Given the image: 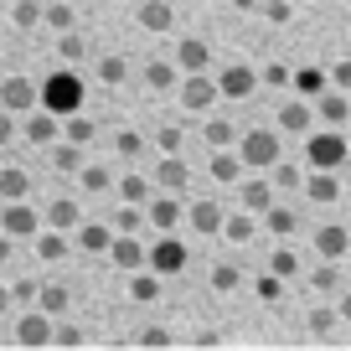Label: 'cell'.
<instances>
[{"label":"cell","mask_w":351,"mask_h":351,"mask_svg":"<svg viewBox=\"0 0 351 351\" xmlns=\"http://www.w3.org/2000/svg\"><path fill=\"white\" fill-rule=\"evenodd\" d=\"M346 155H351V140H346V130H336V124L305 134V160L315 165V171H341Z\"/></svg>","instance_id":"1"},{"label":"cell","mask_w":351,"mask_h":351,"mask_svg":"<svg viewBox=\"0 0 351 351\" xmlns=\"http://www.w3.org/2000/svg\"><path fill=\"white\" fill-rule=\"evenodd\" d=\"M238 155L248 171H274L279 160V130H243L238 134Z\"/></svg>","instance_id":"2"},{"label":"cell","mask_w":351,"mask_h":351,"mask_svg":"<svg viewBox=\"0 0 351 351\" xmlns=\"http://www.w3.org/2000/svg\"><path fill=\"white\" fill-rule=\"evenodd\" d=\"M176 88H181V109H186V114H207L212 104L222 99L217 77H207V73H181V83H176Z\"/></svg>","instance_id":"3"},{"label":"cell","mask_w":351,"mask_h":351,"mask_svg":"<svg viewBox=\"0 0 351 351\" xmlns=\"http://www.w3.org/2000/svg\"><path fill=\"white\" fill-rule=\"evenodd\" d=\"M186 243L181 238H171V232H160V238H155V248L145 253V263H150L155 274H181V269H186Z\"/></svg>","instance_id":"4"},{"label":"cell","mask_w":351,"mask_h":351,"mask_svg":"<svg viewBox=\"0 0 351 351\" xmlns=\"http://www.w3.org/2000/svg\"><path fill=\"white\" fill-rule=\"evenodd\" d=\"M217 93L222 99H253L258 93V67H248V62H232V67H222L217 73Z\"/></svg>","instance_id":"5"},{"label":"cell","mask_w":351,"mask_h":351,"mask_svg":"<svg viewBox=\"0 0 351 351\" xmlns=\"http://www.w3.org/2000/svg\"><path fill=\"white\" fill-rule=\"evenodd\" d=\"M315 130V104L310 99H289V104H279V134H310Z\"/></svg>","instance_id":"6"},{"label":"cell","mask_w":351,"mask_h":351,"mask_svg":"<svg viewBox=\"0 0 351 351\" xmlns=\"http://www.w3.org/2000/svg\"><path fill=\"white\" fill-rule=\"evenodd\" d=\"M145 217L155 222V232H171L176 222L186 217V207H181V191H160V197H155L150 207H145Z\"/></svg>","instance_id":"7"},{"label":"cell","mask_w":351,"mask_h":351,"mask_svg":"<svg viewBox=\"0 0 351 351\" xmlns=\"http://www.w3.org/2000/svg\"><path fill=\"white\" fill-rule=\"evenodd\" d=\"M315 253H320V258H346V253H351V228H341V222H320V228H315Z\"/></svg>","instance_id":"8"},{"label":"cell","mask_w":351,"mask_h":351,"mask_svg":"<svg viewBox=\"0 0 351 351\" xmlns=\"http://www.w3.org/2000/svg\"><path fill=\"white\" fill-rule=\"evenodd\" d=\"M315 124H336V130H341V124H351V99L341 93V88H336V93L326 88V93L315 99Z\"/></svg>","instance_id":"9"},{"label":"cell","mask_w":351,"mask_h":351,"mask_svg":"<svg viewBox=\"0 0 351 351\" xmlns=\"http://www.w3.org/2000/svg\"><path fill=\"white\" fill-rule=\"evenodd\" d=\"M310 289H315V295H341V289H346V269H341V258H320L315 269H310Z\"/></svg>","instance_id":"10"},{"label":"cell","mask_w":351,"mask_h":351,"mask_svg":"<svg viewBox=\"0 0 351 351\" xmlns=\"http://www.w3.org/2000/svg\"><path fill=\"white\" fill-rule=\"evenodd\" d=\"M243 171H248V165H243L238 145H232V150H212V165H207L212 181H222V186H238V176H243Z\"/></svg>","instance_id":"11"},{"label":"cell","mask_w":351,"mask_h":351,"mask_svg":"<svg viewBox=\"0 0 351 351\" xmlns=\"http://www.w3.org/2000/svg\"><path fill=\"white\" fill-rule=\"evenodd\" d=\"M305 191L315 207H330V202H341V181H336V171H315V176H305Z\"/></svg>","instance_id":"12"},{"label":"cell","mask_w":351,"mask_h":351,"mask_svg":"<svg viewBox=\"0 0 351 351\" xmlns=\"http://www.w3.org/2000/svg\"><path fill=\"white\" fill-rule=\"evenodd\" d=\"M238 207H248V212H269V207H274V181H263V176L243 181V186H238Z\"/></svg>","instance_id":"13"},{"label":"cell","mask_w":351,"mask_h":351,"mask_svg":"<svg viewBox=\"0 0 351 351\" xmlns=\"http://www.w3.org/2000/svg\"><path fill=\"white\" fill-rule=\"evenodd\" d=\"M207 62H212V47L207 42H197V36L176 42V67H181V73H207Z\"/></svg>","instance_id":"14"},{"label":"cell","mask_w":351,"mask_h":351,"mask_svg":"<svg viewBox=\"0 0 351 351\" xmlns=\"http://www.w3.org/2000/svg\"><path fill=\"white\" fill-rule=\"evenodd\" d=\"M77 99H83V83H77L73 73H57L52 83H47V104H52V109H77Z\"/></svg>","instance_id":"15"},{"label":"cell","mask_w":351,"mask_h":351,"mask_svg":"<svg viewBox=\"0 0 351 351\" xmlns=\"http://www.w3.org/2000/svg\"><path fill=\"white\" fill-rule=\"evenodd\" d=\"M258 228H263V222L253 217L248 207H243V212H228V217H222V238H228V243H253V238H258Z\"/></svg>","instance_id":"16"},{"label":"cell","mask_w":351,"mask_h":351,"mask_svg":"<svg viewBox=\"0 0 351 351\" xmlns=\"http://www.w3.org/2000/svg\"><path fill=\"white\" fill-rule=\"evenodd\" d=\"M155 181H160V191H186L191 171L181 155H160V165H155Z\"/></svg>","instance_id":"17"},{"label":"cell","mask_w":351,"mask_h":351,"mask_svg":"<svg viewBox=\"0 0 351 351\" xmlns=\"http://www.w3.org/2000/svg\"><path fill=\"white\" fill-rule=\"evenodd\" d=\"M186 217H191V228H197L202 238H212V232H222V217H228V212H222L217 202H197V207H186Z\"/></svg>","instance_id":"18"},{"label":"cell","mask_w":351,"mask_h":351,"mask_svg":"<svg viewBox=\"0 0 351 351\" xmlns=\"http://www.w3.org/2000/svg\"><path fill=\"white\" fill-rule=\"evenodd\" d=\"M109 253H114L119 269H130V274H134V269H145V248L134 243V232H119V238L109 243Z\"/></svg>","instance_id":"19"},{"label":"cell","mask_w":351,"mask_h":351,"mask_svg":"<svg viewBox=\"0 0 351 351\" xmlns=\"http://www.w3.org/2000/svg\"><path fill=\"white\" fill-rule=\"evenodd\" d=\"M289 88H295L300 99H310V104H315L320 93L330 88V73H320V67H300V73H295V83H289Z\"/></svg>","instance_id":"20"},{"label":"cell","mask_w":351,"mask_h":351,"mask_svg":"<svg viewBox=\"0 0 351 351\" xmlns=\"http://www.w3.org/2000/svg\"><path fill=\"white\" fill-rule=\"evenodd\" d=\"M263 228L274 232V238H295V232H300V212H289V207H279V202H274V207L263 212Z\"/></svg>","instance_id":"21"},{"label":"cell","mask_w":351,"mask_h":351,"mask_svg":"<svg viewBox=\"0 0 351 351\" xmlns=\"http://www.w3.org/2000/svg\"><path fill=\"white\" fill-rule=\"evenodd\" d=\"M140 26H145V32H171L176 11L165 5V0H150V5H140Z\"/></svg>","instance_id":"22"},{"label":"cell","mask_w":351,"mask_h":351,"mask_svg":"<svg viewBox=\"0 0 351 351\" xmlns=\"http://www.w3.org/2000/svg\"><path fill=\"white\" fill-rule=\"evenodd\" d=\"M155 295H160V274H155L150 263H145V269H134V279H130V300H140V305H150Z\"/></svg>","instance_id":"23"},{"label":"cell","mask_w":351,"mask_h":351,"mask_svg":"<svg viewBox=\"0 0 351 351\" xmlns=\"http://www.w3.org/2000/svg\"><path fill=\"white\" fill-rule=\"evenodd\" d=\"M285 285H289V279H279L274 269H269V274H258V279H253V295H258L263 305H279V300H285Z\"/></svg>","instance_id":"24"},{"label":"cell","mask_w":351,"mask_h":351,"mask_svg":"<svg viewBox=\"0 0 351 351\" xmlns=\"http://www.w3.org/2000/svg\"><path fill=\"white\" fill-rule=\"evenodd\" d=\"M269 269H274L279 279H295V274H300V253H295V248H285V238H279V248L269 253Z\"/></svg>","instance_id":"25"},{"label":"cell","mask_w":351,"mask_h":351,"mask_svg":"<svg viewBox=\"0 0 351 351\" xmlns=\"http://www.w3.org/2000/svg\"><path fill=\"white\" fill-rule=\"evenodd\" d=\"M305 326H310V336H330V330L341 326V310H336V305H315Z\"/></svg>","instance_id":"26"},{"label":"cell","mask_w":351,"mask_h":351,"mask_svg":"<svg viewBox=\"0 0 351 351\" xmlns=\"http://www.w3.org/2000/svg\"><path fill=\"white\" fill-rule=\"evenodd\" d=\"M202 134H207L212 150H232V145H238V130H232L228 119H207V130H202Z\"/></svg>","instance_id":"27"},{"label":"cell","mask_w":351,"mask_h":351,"mask_svg":"<svg viewBox=\"0 0 351 351\" xmlns=\"http://www.w3.org/2000/svg\"><path fill=\"white\" fill-rule=\"evenodd\" d=\"M145 83H150V88H176V83H181V67H176V62H150V67H145Z\"/></svg>","instance_id":"28"},{"label":"cell","mask_w":351,"mask_h":351,"mask_svg":"<svg viewBox=\"0 0 351 351\" xmlns=\"http://www.w3.org/2000/svg\"><path fill=\"white\" fill-rule=\"evenodd\" d=\"M238 285H243V269H238L232 258H222L217 269H212V289H222V295H228V289H238Z\"/></svg>","instance_id":"29"},{"label":"cell","mask_w":351,"mask_h":351,"mask_svg":"<svg viewBox=\"0 0 351 351\" xmlns=\"http://www.w3.org/2000/svg\"><path fill=\"white\" fill-rule=\"evenodd\" d=\"M274 186L279 191H300V186H305V171L289 165V160H274Z\"/></svg>","instance_id":"30"},{"label":"cell","mask_w":351,"mask_h":351,"mask_svg":"<svg viewBox=\"0 0 351 351\" xmlns=\"http://www.w3.org/2000/svg\"><path fill=\"white\" fill-rule=\"evenodd\" d=\"M119 197L134 202V207H145V202H150V181H145V176H124V181H119Z\"/></svg>","instance_id":"31"},{"label":"cell","mask_w":351,"mask_h":351,"mask_svg":"<svg viewBox=\"0 0 351 351\" xmlns=\"http://www.w3.org/2000/svg\"><path fill=\"white\" fill-rule=\"evenodd\" d=\"M258 83H269V88H289V83H295V67H285V62H269V67L258 73Z\"/></svg>","instance_id":"32"},{"label":"cell","mask_w":351,"mask_h":351,"mask_svg":"<svg viewBox=\"0 0 351 351\" xmlns=\"http://www.w3.org/2000/svg\"><path fill=\"white\" fill-rule=\"evenodd\" d=\"M181 145H186V134H181V130H171V124L155 130V150H160V155H181Z\"/></svg>","instance_id":"33"},{"label":"cell","mask_w":351,"mask_h":351,"mask_svg":"<svg viewBox=\"0 0 351 351\" xmlns=\"http://www.w3.org/2000/svg\"><path fill=\"white\" fill-rule=\"evenodd\" d=\"M263 21H269V26H289V21H295V5H285V0H263Z\"/></svg>","instance_id":"34"},{"label":"cell","mask_w":351,"mask_h":351,"mask_svg":"<svg viewBox=\"0 0 351 351\" xmlns=\"http://www.w3.org/2000/svg\"><path fill=\"white\" fill-rule=\"evenodd\" d=\"M114 150H119L124 160H134V155L145 150V140H140V134H134V130H119V134H114Z\"/></svg>","instance_id":"35"},{"label":"cell","mask_w":351,"mask_h":351,"mask_svg":"<svg viewBox=\"0 0 351 351\" xmlns=\"http://www.w3.org/2000/svg\"><path fill=\"white\" fill-rule=\"evenodd\" d=\"M140 222H145V207H134V202H130V207L114 217V228H119V232H140Z\"/></svg>","instance_id":"36"},{"label":"cell","mask_w":351,"mask_h":351,"mask_svg":"<svg viewBox=\"0 0 351 351\" xmlns=\"http://www.w3.org/2000/svg\"><path fill=\"white\" fill-rule=\"evenodd\" d=\"M114 243V232L109 228H83V248H93V253H104Z\"/></svg>","instance_id":"37"},{"label":"cell","mask_w":351,"mask_h":351,"mask_svg":"<svg viewBox=\"0 0 351 351\" xmlns=\"http://www.w3.org/2000/svg\"><path fill=\"white\" fill-rule=\"evenodd\" d=\"M140 346H150V351L171 346V330H165V326H145V330H140Z\"/></svg>","instance_id":"38"},{"label":"cell","mask_w":351,"mask_h":351,"mask_svg":"<svg viewBox=\"0 0 351 351\" xmlns=\"http://www.w3.org/2000/svg\"><path fill=\"white\" fill-rule=\"evenodd\" d=\"M99 73H104V83H124V73H130V67H124V57H104Z\"/></svg>","instance_id":"39"},{"label":"cell","mask_w":351,"mask_h":351,"mask_svg":"<svg viewBox=\"0 0 351 351\" xmlns=\"http://www.w3.org/2000/svg\"><path fill=\"white\" fill-rule=\"evenodd\" d=\"M330 88L351 93V57H346V62H336V67H330Z\"/></svg>","instance_id":"40"},{"label":"cell","mask_w":351,"mask_h":351,"mask_svg":"<svg viewBox=\"0 0 351 351\" xmlns=\"http://www.w3.org/2000/svg\"><path fill=\"white\" fill-rule=\"evenodd\" d=\"M88 134H93V124H88V119H73V124H67V140H73V145H83Z\"/></svg>","instance_id":"41"},{"label":"cell","mask_w":351,"mask_h":351,"mask_svg":"<svg viewBox=\"0 0 351 351\" xmlns=\"http://www.w3.org/2000/svg\"><path fill=\"white\" fill-rule=\"evenodd\" d=\"M83 186L88 191H104V186H109V171H83Z\"/></svg>","instance_id":"42"},{"label":"cell","mask_w":351,"mask_h":351,"mask_svg":"<svg viewBox=\"0 0 351 351\" xmlns=\"http://www.w3.org/2000/svg\"><path fill=\"white\" fill-rule=\"evenodd\" d=\"M73 217H77V212H73V202H57V207H52V222H57V228H67Z\"/></svg>","instance_id":"43"},{"label":"cell","mask_w":351,"mask_h":351,"mask_svg":"<svg viewBox=\"0 0 351 351\" xmlns=\"http://www.w3.org/2000/svg\"><path fill=\"white\" fill-rule=\"evenodd\" d=\"M21 341H47V326H42V320H26V326H21Z\"/></svg>","instance_id":"44"},{"label":"cell","mask_w":351,"mask_h":351,"mask_svg":"<svg viewBox=\"0 0 351 351\" xmlns=\"http://www.w3.org/2000/svg\"><path fill=\"white\" fill-rule=\"evenodd\" d=\"M336 310H341V326H351V285L336 295Z\"/></svg>","instance_id":"45"},{"label":"cell","mask_w":351,"mask_h":351,"mask_svg":"<svg viewBox=\"0 0 351 351\" xmlns=\"http://www.w3.org/2000/svg\"><path fill=\"white\" fill-rule=\"evenodd\" d=\"M57 165H62V171H77V150H73V145H67V150H57Z\"/></svg>","instance_id":"46"},{"label":"cell","mask_w":351,"mask_h":351,"mask_svg":"<svg viewBox=\"0 0 351 351\" xmlns=\"http://www.w3.org/2000/svg\"><path fill=\"white\" fill-rule=\"evenodd\" d=\"M67 305V289H47V310H62Z\"/></svg>","instance_id":"47"},{"label":"cell","mask_w":351,"mask_h":351,"mask_svg":"<svg viewBox=\"0 0 351 351\" xmlns=\"http://www.w3.org/2000/svg\"><path fill=\"white\" fill-rule=\"evenodd\" d=\"M197 346H202V351H212V346H222V336H217V330H202Z\"/></svg>","instance_id":"48"},{"label":"cell","mask_w":351,"mask_h":351,"mask_svg":"<svg viewBox=\"0 0 351 351\" xmlns=\"http://www.w3.org/2000/svg\"><path fill=\"white\" fill-rule=\"evenodd\" d=\"M238 11H263V0H232Z\"/></svg>","instance_id":"49"},{"label":"cell","mask_w":351,"mask_h":351,"mask_svg":"<svg viewBox=\"0 0 351 351\" xmlns=\"http://www.w3.org/2000/svg\"><path fill=\"white\" fill-rule=\"evenodd\" d=\"M197 5H212V0H197Z\"/></svg>","instance_id":"50"},{"label":"cell","mask_w":351,"mask_h":351,"mask_svg":"<svg viewBox=\"0 0 351 351\" xmlns=\"http://www.w3.org/2000/svg\"><path fill=\"white\" fill-rule=\"evenodd\" d=\"M346 285H351V269H346Z\"/></svg>","instance_id":"51"},{"label":"cell","mask_w":351,"mask_h":351,"mask_svg":"<svg viewBox=\"0 0 351 351\" xmlns=\"http://www.w3.org/2000/svg\"><path fill=\"white\" fill-rule=\"evenodd\" d=\"M341 5H351V0H341Z\"/></svg>","instance_id":"52"},{"label":"cell","mask_w":351,"mask_h":351,"mask_svg":"<svg viewBox=\"0 0 351 351\" xmlns=\"http://www.w3.org/2000/svg\"><path fill=\"white\" fill-rule=\"evenodd\" d=\"M346 140H351V130H346Z\"/></svg>","instance_id":"53"}]
</instances>
